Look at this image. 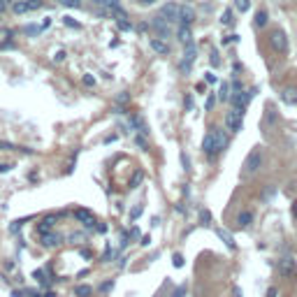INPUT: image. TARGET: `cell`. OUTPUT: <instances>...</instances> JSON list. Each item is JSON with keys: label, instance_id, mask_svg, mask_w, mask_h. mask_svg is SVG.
Here are the masks:
<instances>
[{"label": "cell", "instance_id": "obj_33", "mask_svg": "<svg viewBox=\"0 0 297 297\" xmlns=\"http://www.w3.org/2000/svg\"><path fill=\"white\" fill-rule=\"evenodd\" d=\"M205 81H207V84H216V74H214V72H207V74H205Z\"/></svg>", "mask_w": 297, "mask_h": 297}, {"label": "cell", "instance_id": "obj_14", "mask_svg": "<svg viewBox=\"0 0 297 297\" xmlns=\"http://www.w3.org/2000/svg\"><path fill=\"white\" fill-rule=\"evenodd\" d=\"M63 237L56 235V232H47V235H42V246L44 249H54V246H58L61 244Z\"/></svg>", "mask_w": 297, "mask_h": 297}, {"label": "cell", "instance_id": "obj_24", "mask_svg": "<svg viewBox=\"0 0 297 297\" xmlns=\"http://www.w3.org/2000/svg\"><path fill=\"white\" fill-rule=\"evenodd\" d=\"M255 26H258V28H265L267 26V12H262L260 10V12L255 14Z\"/></svg>", "mask_w": 297, "mask_h": 297}, {"label": "cell", "instance_id": "obj_7", "mask_svg": "<svg viewBox=\"0 0 297 297\" xmlns=\"http://www.w3.org/2000/svg\"><path fill=\"white\" fill-rule=\"evenodd\" d=\"M195 54H197V49H195V44H186V49H183V61L179 63V70L181 72H190V67H193V61H195Z\"/></svg>", "mask_w": 297, "mask_h": 297}, {"label": "cell", "instance_id": "obj_26", "mask_svg": "<svg viewBox=\"0 0 297 297\" xmlns=\"http://www.w3.org/2000/svg\"><path fill=\"white\" fill-rule=\"evenodd\" d=\"M221 21H223L225 26H232V24H235V19H232V12H230V10H225V12H223V19H221Z\"/></svg>", "mask_w": 297, "mask_h": 297}, {"label": "cell", "instance_id": "obj_35", "mask_svg": "<svg viewBox=\"0 0 297 297\" xmlns=\"http://www.w3.org/2000/svg\"><path fill=\"white\" fill-rule=\"evenodd\" d=\"M214 103H216V97H214V95H209V97H207V103H205V110H212V107H214Z\"/></svg>", "mask_w": 297, "mask_h": 297}, {"label": "cell", "instance_id": "obj_12", "mask_svg": "<svg viewBox=\"0 0 297 297\" xmlns=\"http://www.w3.org/2000/svg\"><path fill=\"white\" fill-rule=\"evenodd\" d=\"M281 100H283L285 105L295 107V105H297V88H295V86H285L283 91H281Z\"/></svg>", "mask_w": 297, "mask_h": 297}, {"label": "cell", "instance_id": "obj_27", "mask_svg": "<svg viewBox=\"0 0 297 297\" xmlns=\"http://www.w3.org/2000/svg\"><path fill=\"white\" fill-rule=\"evenodd\" d=\"M200 221L205 225H209V221H212V212H209V209H202V212H200Z\"/></svg>", "mask_w": 297, "mask_h": 297}, {"label": "cell", "instance_id": "obj_38", "mask_svg": "<svg viewBox=\"0 0 297 297\" xmlns=\"http://www.w3.org/2000/svg\"><path fill=\"white\" fill-rule=\"evenodd\" d=\"M12 170V165H0V174H5V172Z\"/></svg>", "mask_w": 297, "mask_h": 297}, {"label": "cell", "instance_id": "obj_44", "mask_svg": "<svg viewBox=\"0 0 297 297\" xmlns=\"http://www.w3.org/2000/svg\"><path fill=\"white\" fill-rule=\"evenodd\" d=\"M44 297H56V295H54V292H47V295H44Z\"/></svg>", "mask_w": 297, "mask_h": 297}, {"label": "cell", "instance_id": "obj_11", "mask_svg": "<svg viewBox=\"0 0 297 297\" xmlns=\"http://www.w3.org/2000/svg\"><path fill=\"white\" fill-rule=\"evenodd\" d=\"M74 219H77L79 223H84L86 228H93V225H95V216H93L88 209H74Z\"/></svg>", "mask_w": 297, "mask_h": 297}, {"label": "cell", "instance_id": "obj_9", "mask_svg": "<svg viewBox=\"0 0 297 297\" xmlns=\"http://www.w3.org/2000/svg\"><path fill=\"white\" fill-rule=\"evenodd\" d=\"M149 28H151L158 37H167V35H170V24H167L163 17H153L151 24H149Z\"/></svg>", "mask_w": 297, "mask_h": 297}, {"label": "cell", "instance_id": "obj_1", "mask_svg": "<svg viewBox=\"0 0 297 297\" xmlns=\"http://www.w3.org/2000/svg\"><path fill=\"white\" fill-rule=\"evenodd\" d=\"M225 144H228V140H225V135L221 133L219 128H212V130L205 135V140H202V149H205V153H209V156L221 153L225 149Z\"/></svg>", "mask_w": 297, "mask_h": 297}, {"label": "cell", "instance_id": "obj_16", "mask_svg": "<svg viewBox=\"0 0 297 297\" xmlns=\"http://www.w3.org/2000/svg\"><path fill=\"white\" fill-rule=\"evenodd\" d=\"M54 225H56V216H47V219H42V223H37V232L47 235V232L54 230Z\"/></svg>", "mask_w": 297, "mask_h": 297}, {"label": "cell", "instance_id": "obj_2", "mask_svg": "<svg viewBox=\"0 0 297 297\" xmlns=\"http://www.w3.org/2000/svg\"><path fill=\"white\" fill-rule=\"evenodd\" d=\"M223 123H225V130L239 133V130H242V123H244V112L242 110H230L223 116Z\"/></svg>", "mask_w": 297, "mask_h": 297}, {"label": "cell", "instance_id": "obj_29", "mask_svg": "<svg viewBox=\"0 0 297 297\" xmlns=\"http://www.w3.org/2000/svg\"><path fill=\"white\" fill-rule=\"evenodd\" d=\"M186 295H188V288H186V285H179V288L174 290V297H186Z\"/></svg>", "mask_w": 297, "mask_h": 297}, {"label": "cell", "instance_id": "obj_3", "mask_svg": "<svg viewBox=\"0 0 297 297\" xmlns=\"http://www.w3.org/2000/svg\"><path fill=\"white\" fill-rule=\"evenodd\" d=\"M44 0H14L12 3V12L14 14H28L35 10H42Z\"/></svg>", "mask_w": 297, "mask_h": 297}, {"label": "cell", "instance_id": "obj_5", "mask_svg": "<svg viewBox=\"0 0 297 297\" xmlns=\"http://www.w3.org/2000/svg\"><path fill=\"white\" fill-rule=\"evenodd\" d=\"M269 44H272L274 51H279V54H285L288 51V37H285L283 31H274L269 35Z\"/></svg>", "mask_w": 297, "mask_h": 297}, {"label": "cell", "instance_id": "obj_28", "mask_svg": "<svg viewBox=\"0 0 297 297\" xmlns=\"http://www.w3.org/2000/svg\"><path fill=\"white\" fill-rule=\"evenodd\" d=\"M116 26H119V28H121V31H133V24H130V21H116Z\"/></svg>", "mask_w": 297, "mask_h": 297}, {"label": "cell", "instance_id": "obj_17", "mask_svg": "<svg viewBox=\"0 0 297 297\" xmlns=\"http://www.w3.org/2000/svg\"><path fill=\"white\" fill-rule=\"evenodd\" d=\"M179 42H181L183 47L193 42V31H190V26H181V28H179Z\"/></svg>", "mask_w": 297, "mask_h": 297}, {"label": "cell", "instance_id": "obj_18", "mask_svg": "<svg viewBox=\"0 0 297 297\" xmlns=\"http://www.w3.org/2000/svg\"><path fill=\"white\" fill-rule=\"evenodd\" d=\"M216 232H219V237L225 242V246H228V249H230V251H235V249H237V244H235V239H232V235H230V232H228V230H223V228H219Z\"/></svg>", "mask_w": 297, "mask_h": 297}, {"label": "cell", "instance_id": "obj_25", "mask_svg": "<svg viewBox=\"0 0 297 297\" xmlns=\"http://www.w3.org/2000/svg\"><path fill=\"white\" fill-rule=\"evenodd\" d=\"M142 179H144V174H142V172H135L133 179H130V188H137V186H140Z\"/></svg>", "mask_w": 297, "mask_h": 297}, {"label": "cell", "instance_id": "obj_42", "mask_svg": "<svg viewBox=\"0 0 297 297\" xmlns=\"http://www.w3.org/2000/svg\"><path fill=\"white\" fill-rule=\"evenodd\" d=\"M290 209H292V216H295V219H297V200L292 202V207H290Z\"/></svg>", "mask_w": 297, "mask_h": 297}, {"label": "cell", "instance_id": "obj_22", "mask_svg": "<svg viewBox=\"0 0 297 297\" xmlns=\"http://www.w3.org/2000/svg\"><path fill=\"white\" fill-rule=\"evenodd\" d=\"M219 97H221V100H230V86H228V81H223V84H221Z\"/></svg>", "mask_w": 297, "mask_h": 297}, {"label": "cell", "instance_id": "obj_34", "mask_svg": "<svg viewBox=\"0 0 297 297\" xmlns=\"http://www.w3.org/2000/svg\"><path fill=\"white\" fill-rule=\"evenodd\" d=\"M84 84L86 86H95V77H91V74H84Z\"/></svg>", "mask_w": 297, "mask_h": 297}, {"label": "cell", "instance_id": "obj_13", "mask_svg": "<svg viewBox=\"0 0 297 297\" xmlns=\"http://www.w3.org/2000/svg\"><path fill=\"white\" fill-rule=\"evenodd\" d=\"M179 21H181L183 26H190L195 21V10L190 5H183L181 12H179Z\"/></svg>", "mask_w": 297, "mask_h": 297}, {"label": "cell", "instance_id": "obj_19", "mask_svg": "<svg viewBox=\"0 0 297 297\" xmlns=\"http://www.w3.org/2000/svg\"><path fill=\"white\" fill-rule=\"evenodd\" d=\"M251 223H253V214L251 212H242L237 216V225H239V228H249Z\"/></svg>", "mask_w": 297, "mask_h": 297}, {"label": "cell", "instance_id": "obj_10", "mask_svg": "<svg viewBox=\"0 0 297 297\" xmlns=\"http://www.w3.org/2000/svg\"><path fill=\"white\" fill-rule=\"evenodd\" d=\"M253 93H255V88H251L249 93H244V91L232 93V95H230V100H232V105H235V110H244V107L249 105V100L253 97Z\"/></svg>", "mask_w": 297, "mask_h": 297}, {"label": "cell", "instance_id": "obj_37", "mask_svg": "<svg viewBox=\"0 0 297 297\" xmlns=\"http://www.w3.org/2000/svg\"><path fill=\"white\" fill-rule=\"evenodd\" d=\"M212 63H214V65H221V58H219V54H216V51L212 54Z\"/></svg>", "mask_w": 297, "mask_h": 297}, {"label": "cell", "instance_id": "obj_6", "mask_svg": "<svg viewBox=\"0 0 297 297\" xmlns=\"http://www.w3.org/2000/svg\"><path fill=\"white\" fill-rule=\"evenodd\" d=\"M279 274L285 279H297V262L292 258H281L279 260Z\"/></svg>", "mask_w": 297, "mask_h": 297}, {"label": "cell", "instance_id": "obj_32", "mask_svg": "<svg viewBox=\"0 0 297 297\" xmlns=\"http://www.w3.org/2000/svg\"><path fill=\"white\" fill-rule=\"evenodd\" d=\"M128 100H130V95H128V93H121V95H116V103H119V105H126Z\"/></svg>", "mask_w": 297, "mask_h": 297}, {"label": "cell", "instance_id": "obj_15", "mask_svg": "<svg viewBox=\"0 0 297 297\" xmlns=\"http://www.w3.org/2000/svg\"><path fill=\"white\" fill-rule=\"evenodd\" d=\"M151 49L158 51V54H163V56L170 54V44L165 42V40H160V37H151Z\"/></svg>", "mask_w": 297, "mask_h": 297}, {"label": "cell", "instance_id": "obj_41", "mask_svg": "<svg viewBox=\"0 0 297 297\" xmlns=\"http://www.w3.org/2000/svg\"><path fill=\"white\" fill-rule=\"evenodd\" d=\"M267 297H276V288H269V290H267Z\"/></svg>", "mask_w": 297, "mask_h": 297}, {"label": "cell", "instance_id": "obj_30", "mask_svg": "<svg viewBox=\"0 0 297 297\" xmlns=\"http://www.w3.org/2000/svg\"><path fill=\"white\" fill-rule=\"evenodd\" d=\"M172 262H174V267H183V255H181V253H174Z\"/></svg>", "mask_w": 297, "mask_h": 297}, {"label": "cell", "instance_id": "obj_39", "mask_svg": "<svg viewBox=\"0 0 297 297\" xmlns=\"http://www.w3.org/2000/svg\"><path fill=\"white\" fill-rule=\"evenodd\" d=\"M140 214H142V207H135V209H133V219H137Z\"/></svg>", "mask_w": 297, "mask_h": 297}, {"label": "cell", "instance_id": "obj_8", "mask_svg": "<svg viewBox=\"0 0 297 297\" xmlns=\"http://www.w3.org/2000/svg\"><path fill=\"white\" fill-rule=\"evenodd\" d=\"M179 12H181V7L176 5V3H167V5H163V10H160V17H163L167 24H176V21H179Z\"/></svg>", "mask_w": 297, "mask_h": 297}, {"label": "cell", "instance_id": "obj_20", "mask_svg": "<svg viewBox=\"0 0 297 297\" xmlns=\"http://www.w3.org/2000/svg\"><path fill=\"white\" fill-rule=\"evenodd\" d=\"M74 295H77V297H91L93 295V288H91V285H77V288H74Z\"/></svg>", "mask_w": 297, "mask_h": 297}, {"label": "cell", "instance_id": "obj_31", "mask_svg": "<svg viewBox=\"0 0 297 297\" xmlns=\"http://www.w3.org/2000/svg\"><path fill=\"white\" fill-rule=\"evenodd\" d=\"M65 51H56V56H54V63H63V61H65Z\"/></svg>", "mask_w": 297, "mask_h": 297}, {"label": "cell", "instance_id": "obj_4", "mask_svg": "<svg viewBox=\"0 0 297 297\" xmlns=\"http://www.w3.org/2000/svg\"><path fill=\"white\" fill-rule=\"evenodd\" d=\"M260 165H262V151L260 149H253V151L249 153V158L244 160V174H253Z\"/></svg>", "mask_w": 297, "mask_h": 297}, {"label": "cell", "instance_id": "obj_43", "mask_svg": "<svg viewBox=\"0 0 297 297\" xmlns=\"http://www.w3.org/2000/svg\"><path fill=\"white\" fill-rule=\"evenodd\" d=\"M5 10H7V3L5 0H0V12H5Z\"/></svg>", "mask_w": 297, "mask_h": 297}, {"label": "cell", "instance_id": "obj_36", "mask_svg": "<svg viewBox=\"0 0 297 297\" xmlns=\"http://www.w3.org/2000/svg\"><path fill=\"white\" fill-rule=\"evenodd\" d=\"M65 26H70V28H79V24L74 21V19H70V17H65Z\"/></svg>", "mask_w": 297, "mask_h": 297}, {"label": "cell", "instance_id": "obj_40", "mask_svg": "<svg viewBox=\"0 0 297 297\" xmlns=\"http://www.w3.org/2000/svg\"><path fill=\"white\" fill-rule=\"evenodd\" d=\"M137 3H140V5H153L156 0H137Z\"/></svg>", "mask_w": 297, "mask_h": 297}, {"label": "cell", "instance_id": "obj_23", "mask_svg": "<svg viewBox=\"0 0 297 297\" xmlns=\"http://www.w3.org/2000/svg\"><path fill=\"white\" fill-rule=\"evenodd\" d=\"M235 7H237V12H249V7H251V0H235Z\"/></svg>", "mask_w": 297, "mask_h": 297}, {"label": "cell", "instance_id": "obj_21", "mask_svg": "<svg viewBox=\"0 0 297 297\" xmlns=\"http://www.w3.org/2000/svg\"><path fill=\"white\" fill-rule=\"evenodd\" d=\"M58 3L63 7H67V10H81V5H84L81 0H58Z\"/></svg>", "mask_w": 297, "mask_h": 297}]
</instances>
